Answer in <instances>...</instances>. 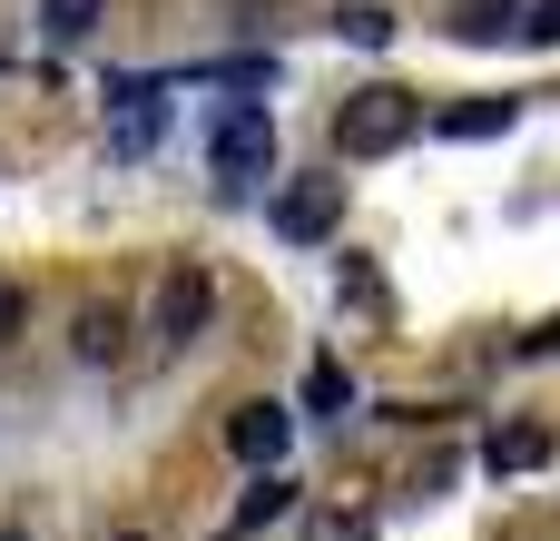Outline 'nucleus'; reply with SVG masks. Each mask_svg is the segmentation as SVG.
I'll return each instance as SVG.
<instances>
[{
	"mask_svg": "<svg viewBox=\"0 0 560 541\" xmlns=\"http://www.w3.org/2000/svg\"><path fill=\"white\" fill-rule=\"evenodd\" d=\"M413 128H423L413 89H364V99H345V118H335V148H345V158H394Z\"/></svg>",
	"mask_w": 560,
	"mask_h": 541,
	"instance_id": "obj_1",
	"label": "nucleus"
},
{
	"mask_svg": "<svg viewBox=\"0 0 560 541\" xmlns=\"http://www.w3.org/2000/svg\"><path fill=\"white\" fill-rule=\"evenodd\" d=\"M207 168H217L226 187H256V177L276 168V118H266L256 99L217 108V128H207Z\"/></svg>",
	"mask_w": 560,
	"mask_h": 541,
	"instance_id": "obj_2",
	"label": "nucleus"
},
{
	"mask_svg": "<svg viewBox=\"0 0 560 541\" xmlns=\"http://www.w3.org/2000/svg\"><path fill=\"white\" fill-rule=\"evenodd\" d=\"M335 217H345V177H295V187L276 197V237H285V246L335 237Z\"/></svg>",
	"mask_w": 560,
	"mask_h": 541,
	"instance_id": "obj_3",
	"label": "nucleus"
},
{
	"mask_svg": "<svg viewBox=\"0 0 560 541\" xmlns=\"http://www.w3.org/2000/svg\"><path fill=\"white\" fill-rule=\"evenodd\" d=\"M207 315H217L207 266H167V276H158V335H167V345H187V335H207Z\"/></svg>",
	"mask_w": 560,
	"mask_h": 541,
	"instance_id": "obj_4",
	"label": "nucleus"
},
{
	"mask_svg": "<svg viewBox=\"0 0 560 541\" xmlns=\"http://www.w3.org/2000/svg\"><path fill=\"white\" fill-rule=\"evenodd\" d=\"M285 444H295V414H285V404H236V414H226V453H236V463L276 473Z\"/></svg>",
	"mask_w": 560,
	"mask_h": 541,
	"instance_id": "obj_5",
	"label": "nucleus"
},
{
	"mask_svg": "<svg viewBox=\"0 0 560 541\" xmlns=\"http://www.w3.org/2000/svg\"><path fill=\"white\" fill-rule=\"evenodd\" d=\"M482 463H492V473H541V463H551V434H541V424H502V434L482 444Z\"/></svg>",
	"mask_w": 560,
	"mask_h": 541,
	"instance_id": "obj_6",
	"label": "nucleus"
},
{
	"mask_svg": "<svg viewBox=\"0 0 560 541\" xmlns=\"http://www.w3.org/2000/svg\"><path fill=\"white\" fill-rule=\"evenodd\" d=\"M512 118H522V99H463V108H443L433 128H443V138H502Z\"/></svg>",
	"mask_w": 560,
	"mask_h": 541,
	"instance_id": "obj_7",
	"label": "nucleus"
},
{
	"mask_svg": "<svg viewBox=\"0 0 560 541\" xmlns=\"http://www.w3.org/2000/svg\"><path fill=\"white\" fill-rule=\"evenodd\" d=\"M532 10L522 0H453V39H512Z\"/></svg>",
	"mask_w": 560,
	"mask_h": 541,
	"instance_id": "obj_8",
	"label": "nucleus"
},
{
	"mask_svg": "<svg viewBox=\"0 0 560 541\" xmlns=\"http://www.w3.org/2000/svg\"><path fill=\"white\" fill-rule=\"evenodd\" d=\"M69 345H79V365H118V345H128V315H118V306H89Z\"/></svg>",
	"mask_w": 560,
	"mask_h": 541,
	"instance_id": "obj_9",
	"label": "nucleus"
},
{
	"mask_svg": "<svg viewBox=\"0 0 560 541\" xmlns=\"http://www.w3.org/2000/svg\"><path fill=\"white\" fill-rule=\"evenodd\" d=\"M285 493H295V483H285V473H256V483H246V503H236V522H226V532H266V522H276V513H285Z\"/></svg>",
	"mask_w": 560,
	"mask_h": 541,
	"instance_id": "obj_10",
	"label": "nucleus"
},
{
	"mask_svg": "<svg viewBox=\"0 0 560 541\" xmlns=\"http://www.w3.org/2000/svg\"><path fill=\"white\" fill-rule=\"evenodd\" d=\"M98 10H108V0H39V30H49V39H89Z\"/></svg>",
	"mask_w": 560,
	"mask_h": 541,
	"instance_id": "obj_11",
	"label": "nucleus"
},
{
	"mask_svg": "<svg viewBox=\"0 0 560 541\" xmlns=\"http://www.w3.org/2000/svg\"><path fill=\"white\" fill-rule=\"evenodd\" d=\"M345 404H354L345 365H315V375H305V414H345Z\"/></svg>",
	"mask_w": 560,
	"mask_h": 541,
	"instance_id": "obj_12",
	"label": "nucleus"
},
{
	"mask_svg": "<svg viewBox=\"0 0 560 541\" xmlns=\"http://www.w3.org/2000/svg\"><path fill=\"white\" fill-rule=\"evenodd\" d=\"M335 30H345V39H354V49H384V39H394V10H345V20H335Z\"/></svg>",
	"mask_w": 560,
	"mask_h": 541,
	"instance_id": "obj_13",
	"label": "nucleus"
},
{
	"mask_svg": "<svg viewBox=\"0 0 560 541\" xmlns=\"http://www.w3.org/2000/svg\"><path fill=\"white\" fill-rule=\"evenodd\" d=\"M305 541H374V532H364L354 513H315V522H305Z\"/></svg>",
	"mask_w": 560,
	"mask_h": 541,
	"instance_id": "obj_14",
	"label": "nucleus"
},
{
	"mask_svg": "<svg viewBox=\"0 0 560 541\" xmlns=\"http://www.w3.org/2000/svg\"><path fill=\"white\" fill-rule=\"evenodd\" d=\"M20 325H30V296H20V286H0V345H20Z\"/></svg>",
	"mask_w": 560,
	"mask_h": 541,
	"instance_id": "obj_15",
	"label": "nucleus"
},
{
	"mask_svg": "<svg viewBox=\"0 0 560 541\" xmlns=\"http://www.w3.org/2000/svg\"><path fill=\"white\" fill-rule=\"evenodd\" d=\"M522 30H532L541 49H560V0H532V20H522Z\"/></svg>",
	"mask_w": 560,
	"mask_h": 541,
	"instance_id": "obj_16",
	"label": "nucleus"
},
{
	"mask_svg": "<svg viewBox=\"0 0 560 541\" xmlns=\"http://www.w3.org/2000/svg\"><path fill=\"white\" fill-rule=\"evenodd\" d=\"M522 355H560V325H532V335H522Z\"/></svg>",
	"mask_w": 560,
	"mask_h": 541,
	"instance_id": "obj_17",
	"label": "nucleus"
},
{
	"mask_svg": "<svg viewBox=\"0 0 560 541\" xmlns=\"http://www.w3.org/2000/svg\"><path fill=\"white\" fill-rule=\"evenodd\" d=\"M0 541H30V532H0Z\"/></svg>",
	"mask_w": 560,
	"mask_h": 541,
	"instance_id": "obj_18",
	"label": "nucleus"
},
{
	"mask_svg": "<svg viewBox=\"0 0 560 541\" xmlns=\"http://www.w3.org/2000/svg\"><path fill=\"white\" fill-rule=\"evenodd\" d=\"M118 541H138V532H118Z\"/></svg>",
	"mask_w": 560,
	"mask_h": 541,
	"instance_id": "obj_19",
	"label": "nucleus"
}]
</instances>
